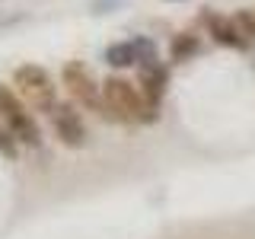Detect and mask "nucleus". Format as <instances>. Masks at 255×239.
I'll use <instances>...</instances> for the list:
<instances>
[{
    "label": "nucleus",
    "mask_w": 255,
    "mask_h": 239,
    "mask_svg": "<svg viewBox=\"0 0 255 239\" xmlns=\"http://www.w3.org/2000/svg\"><path fill=\"white\" fill-rule=\"evenodd\" d=\"M102 102H106L109 115L118 121H131V124H150L156 118V109L140 96V90H134V83H128L125 77H109L102 83Z\"/></svg>",
    "instance_id": "f257e3e1"
},
{
    "label": "nucleus",
    "mask_w": 255,
    "mask_h": 239,
    "mask_svg": "<svg viewBox=\"0 0 255 239\" xmlns=\"http://www.w3.org/2000/svg\"><path fill=\"white\" fill-rule=\"evenodd\" d=\"M16 96L22 99V106L32 112H54V83L45 74V67L38 64H22L13 74Z\"/></svg>",
    "instance_id": "f03ea898"
},
{
    "label": "nucleus",
    "mask_w": 255,
    "mask_h": 239,
    "mask_svg": "<svg viewBox=\"0 0 255 239\" xmlns=\"http://www.w3.org/2000/svg\"><path fill=\"white\" fill-rule=\"evenodd\" d=\"M0 118L6 121V127H10V134L16 140L32 143V147L42 140V131H38V124L32 121L29 109L22 106V99L13 90H6V86H0Z\"/></svg>",
    "instance_id": "7ed1b4c3"
},
{
    "label": "nucleus",
    "mask_w": 255,
    "mask_h": 239,
    "mask_svg": "<svg viewBox=\"0 0 255 239\" xmlns=\"http://www.w3.org/2000/svg\"><path fill=\"white\" fill-rule=\"evenodd\" d=\"M61 83L67 86V93L74 96L80 106H86V109L99 112L102 118H112V115H109V109H106V102L99 99V86H96L93 74H90V70H86L80 61L64 64V70H61Z\"/></svg>",
    "instance_id": "20e7f679"
},
{
    "label": "nucleus",
    "mask_w": 255,
    "mask_h": 239,
    "mask_svg": "<svg viewBox=\"0 0 255 239\" xmlns=\"http://www.w3.org/2000/svg\"><path fill=\"white\" fill-rule=\"evenodd\" d=\"M51 121H54V134H58V140L64 143V147H83V143H86L83 118H80V112L74 106H67V102L54 106Z\"/></svg>",
    "instance_id": "39448f33"
},
{
    "label": "nucleus",
    "mask_w": 255,
    "mask_h": 239,
    "mask_svg": "<svg viewBox=\"0 0 255 239\" xmlns=\"http://www.w3.org/2000/svg\"><path fill=\"white\" fill-rule=\"evenodd\" d=\"M166 83H169V70L159 67L156 61L147 64V67H143V74H140V96L156 109L159 99H163V93H166Z\"/></svg>",
    "instance_id": "423d86ee"
},
{
    "label": "nucleus",
    "mask_w": 255,
    "mask_h": 239,
    "mask_svg": "<svg viewBox=\"0 0 255 239\" xmlns=\"http://www.w3.org/2000/svg\"><path fill=\"white\" fill-rule=\"evenodd\" d=\"M204 22H207V29H211V35L217 38L220 45H227V48H246V45H249V42H246L243 35H239L236 22H233V19H227V16H217V13H204Z\"/></svg>",
    "instance_id": "0eeeda50"
},
{
    "label": "nucleus",
    "mask_w": 255,
    "mask_h": 239,
    "mask_svg": "<svg viewBox=\"0 0 255 239\" xmlns=\"http://www.w3.org/2000/svg\"><path fill=\"white\" fill-rule=\"evenodd\" d=\"M106 61L112 64V67H134V64H137V48H134V42H118V45H109Z\"/></svg>",
    "instance_id": "6e6552de"
},
{
    "label": "nucleus",
    "mask_w": 255,
    "mask_h": 239,
    "mask_svg": "<svg viewBox=\"0 0 255 239\" xmlns=\"http://www.w3.org/2000/svg\"><path fill=\"white\" fill-rule=\"evenodd\" d=\"M198 48H201V42H198V35H175L172 38V45H169V54H172V61H188L191 54H198Z\"/></svg>",
    "instance_id": "1a4fd4ad"
},
{
    "label": "nucleus",
    "mask_w": 255,
    "mask_h": 239,
    "mask_svg": "<svg viewBox=\"0 0 255 239\" xmlns=\"http://www.w3.org/2000/svg\"><path fill=\"white\" fill-rule=\"evenodd\" d=\"M233 22H236L239 35H243L246 42H255V13H252V10H239V13L233 16Z\"/></svg>",
    "instance_id": "9d476101"
},
{
    "label": "nucleus",
    "mask_w": 255,
    "mask_h": 239,
    "mask_svg": "<svg viewBox=\"0 0 255 239\" xmlns=\"http://www.w3.org/2000/svg\"><path fill=\"white\" fill-rule=\"evenodd\" d=\"M0 150H3L10 159H16V147H13V140L6 137V134H0Z\"/></svg>",
    "instance_id": "9b49d317"
}]
</instances>
